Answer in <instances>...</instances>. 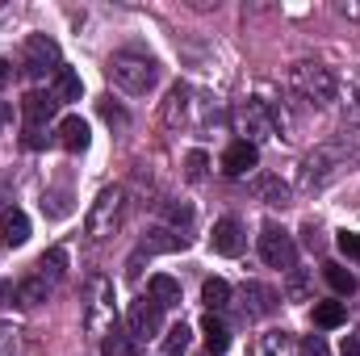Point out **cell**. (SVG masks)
I'll return each mask as SVG.
<instances>
[{"label": "cell", "mask_w": 360, "mask_h": 356, "mask_svg": "<svg viewBox=\"0 0 360 356\" xmlns=\"http://www.w3.org/2000/svg\"><path fill=\"white\" fill-rule=\"evenodd\" d=\"M13 348H17V331L0 327V356H13Z\"/></svg>", "instance_id": "obj_34"}, {"label": "cell", "mask_w": 360, "mask_h": 356, "mask_svg": "<svg viewBox=\"0 0 360 356\" xmlns=\"http://www.w3.org/2000/svg\"><path fill=\"white\" fill-rule=\"evenodd\" d=\"M210 248H214L218 256H239V252L248 248V235H243V227H239L235 218H218V222H214V235H210Z\"/></svg>", "instance_id": "obj_9"}, {"label": "cell", "mask_w": 360, "mask_h": 356, "mask_svg": "<svg viewBox=\"0 0 360 356\" xmlns=\"http://www.w3.org/2000/svg\"><path fill=\"white\" fill-rule=\"evenodd\" d=\"M126 323H130V336H134V340H151V336H160V327H164V306L151 302V298H139V302H130Z\"/></svg>", "instance_id": "obj_7"}, {"label": "cell", "mask_w": 360, "mask_h": 356, "mask_svg": "<svg viewBox=\"0 0 360 356\" xmlns=\"http://www.w3.org/2000/svg\"><path fill=\"white\" fill-rule=\"evenodd\" d=\"M8 117H13V109H8V105L0 101V130H4V122H8Z\"/></svg>", "instance_id": "obj_39"}, {"label": "cell", "mask_w": 360, "mask_h": 356, "mask_svg": "<svg viewBox=\"0 0 360 356\" xmlns=\"http://www.w3.org/2000/svg\"><path fill=\"white\" fill-rule=\"evenodd\" d=\"M105 72H109L113 89L130 92V96H143V92H151V89H155V80H160V68H155V59H147V55H130V51L113 55Z\"/></svg>", "instance_id": "obj_1"}, {"label": "cell", "mask_w": 360, "mask_h": 356, "mask_svg": "<svg viewBox=\"0 0 360 356\" xmlns=\"http://www.w3.org/2000/svg\"><path fill=\"white\" fill-rule=\"evenodd\" d=\"M8 80H13V68H8V59H0V89H4Z\"/></svg>", "instance_id": "obj_38"}, {"label": "cell", "mask_w": 360, "mask_h": 356, "mask_svg": "<svg viewBox=\"0 0 360 356\" xmlns=\"http://www.w3.org/2000/svg\"><path fill=\"white\" fill-rule=\"evenodd\" d=\"M46 293H51V281H46V276H25V281L17 285V302H21V306H42Z\"/></svg>", "instance_id": "obj_19"}, {"label": "cell", "mask_w": 360, "mask_h": 356, "mask_svg": "<svg viewBox=\"0 0 360 356\" xmlns=\"http://www.w3.org/2000/svg\"><path fill=\"white\" fill-rule=\"evenodd\" d=\"M21 143H25L30 151H38V147H46V134H42V126H25V134H21Z\"/></svg>", "instance_id": "obj_33"}, {"label": "cell", "mask_w": 360, "mask_h": 356, "mask_svg": "<svg viewBox=\"0 0 360 356\" xmlns=\"http://www.w3.org/2000/svg\"><path fill=\"white\" fill-rule=\"evenodd\" d=\"M285 348H289V336L285 331H269L264 336V356H281Z\"/></svg>", "instance_id": "obj_31"}, {"label": "cell", "mask_w": 360, "mask_h": 356, "mask_svg": "<svg viewBox=\"0 0 360 356\" xmlns=\"http://www.w3.org/2000/svg\"><path fill=\"white\" fill-rule=\"evenodd\" d=\"M323 276H327V285H331L335 293H344V298H348V293H356V276H352L344 265H327Z\"/></svg>", "instance_id": "obj_23"}, {"label": "cell", "mask_w": 360, "mask_h": 356, "mask_svg": "<svg viewBox=\"0 0 360 356\" xmlns=\"http://www.w3.org/2000/svg\"><path fill=\"white\" fill-rule=\"evenodd\" d=\"M289 80H293V89L302 92L306 101H314V105H331L335 92H340L335 76H331V68H323V63H293Z\"/></svg>", "instance_id": "obj_2"}, {"label": "cell", "mask_w": 360, "mask_h": 356, "mask_svg": "<svg viewBox=\"0 0 360 356\" xmlns=\"http://www.w3.org/2000/svg\"><path fill=\"white\" fill-rule=\"evenodd\" d=\"M184 113H188V89L176 84V89L168 92V101H164V122L176 126V122H184Z\"/></svg>", "instance_id": "obj_20"}, {"label": "cell", "mask_w": 360, "mask_h": 356, "mask_svg": "<svg viewBox=\"0 0 360 356\" xmlns=\"http://www.w3.org/2000/svg\"><path fill=\"white\" fill-rule=\"evenodd\" d=\"M89 122L80 117V113H68L63 122H59V143L68 147V151H84L89 147Z\"/></svg>", "instance_id": "obj_13"}, {"label": "cell", "mask_w": 360, "mask_h": 356, "mask_svg": "<svg viewBox=\"0 0 360 356\" xmlns=\"http://www.w3.org/2000/svg\"><path fill=\"white\" fill-rule=\"evenodd\" d=\"M260 260L269 268H289L293 272V265H297V243H293V235L285 227L264 222V231H260Z\"/></svg>", "instance_id": "obj_4"}, {"label": "cell", "mask_w": 360, "mask_h": 356, "mask_svg": "<svg viewBox=\"0 0 360 356\" xmlns=\"http://www.w3.org/2000/svg\"><path fill=\"white\" fill-rule=\"evenodd\" d=\"M239 130L248 134V143H256V139H272L276 130H281V117H276V109H272L269 101H248L243 109H239Z\"/></svg>", "instance_id": "obj_5"}, {"label": "cell", "mask_w": 360, "mask_h": 356, "mask_svg": "<svg viewBox=\"0 0 360 356\" xmlns=\"http://www.w3.org/2000/svg\"><path fill=\"white\" fill-rule=\"evenodd\" d=\"M184 248V235H172V231H151L143 239V252H176Z\"/></svg>", "instance_id": "obj_22"}, {"label": "cell", "mask_w": 360, "mask_h": 356, "mask_svg": "<svg viewBox=\"0 0 360 356\" xmlns=\"http://www.w3.org/2000/svg\"><path fill=\"white\" fill-rule=\"evenodd\" d=\"M256 189H260V197H264L269 205H289V184H285V180L264 177L260 184H256Z\"/></svg>", "instance_id": "obj_25"}, {"label": "cell", "mask_w": 360, "mask_h": 356, "mask_svg": "<svg viewBox=\"0 0 360 356\" xmlns=\"http://www.w3.org/2000/svg\"><path fill=\"white\" fill-rule=\"evenodd\" d=\"M55 109H59V101H55V92L46 89H34L21 96V113H25V126H46L51 117H55Z\"/></svg>", "instance_id": "obj_10"}, {"label": "cell", "mask_w": 360, "mask_h": 356, "mask_svg": "<svg viewBox=\"0 0 360 356\" xmlns=\"http://www.w3.org/2000/svg\"><path fill=\"white\" fill-rule=\"evenodd\" d=\"M38 268H42L38 276H46V281H59V276L68 272V252H63V248H51V252L38 260Z\"/></svg>", "instance_id": "obj_21"}, {"label": "cell", "mask_w": 360, "mask_h": 356, "mask_svg": "<svg viewBox=\"0 0 360 356\" xmlns=\"http://www.w3.org/2000/svg\"><path fill=\"white\" fill-rule=\"evenodd\" d=\"M130 352H134V344H130L122 331H113V327H109V331H105V340H101V356H130Z\"/></svg>", "instance_id": "obj_26"}, {"label": "cell", "mask_w": 360, "mask_h": 356, "mask_svg": "<svg viewBox=\"0 0 360 356\" xmlns=\"http://www.w3.org/2000/svg\"><path fill=\"white\" fill-rule=\"evenodd\" d=\"M96 109H101V117H105L109 126H117V130H126V122H130V117H126V109H122V105H113V96H105V101H96Z\"/></svg>", "instance_id": "obj_27"}, {"label": "cell", "mask_w": 360, "mask_h": 356, "mask_svg": "<svg viewBox=\"0 0 360 356\" xmlns=\"http://www.w3.org/2000/svg\"><path fill=\"white\" fill-rule=\"evenodd\" d=\"M335 243H340V252H344V256L360 260V231H340V239H335Z\"/></svg>", "instance_id": "obj_29"}, {"label": "cell", "mask_w": 360, "mask_h": 356, "mask_svg": "<svg viewBox=\"0 0 360 356\" xmlns=\"http://www.w3.org/2000/svg\"><path fill=\"white\" fill-rule=\"evenodd\" d=\"M310 319H314V327L335 331V327H344V323H348V306H344V302H314Z\"/></svg>", "instance_id": "obj_14"}, {"label": "cell", "mask_w": 360, "mask_h": 356, "mask_svg": "<svg viewBox=\"0 0 360 356\" xmlns=\"http://www.w3.org/2000/svg\"><path fill=\"white\" fill-rule=\"evenodd\" d=\"M188 344H193V331H188L184 323H176V327L164 336V356H184L188 352Z\"/></svg>", "instance_id": "obj_24"}, {"label": "cell", "mask_w": 360, "mask_h": 356, "mask_svg": "<svg viewBox=\"0 0 360 356\" xmlns=\"http://www.w3.org/2000/svg\"><path fill=\"white\" fill-rule=\"evenodd\" d=\"M302 356H331V348H327L323 336H306L302 340Z\"/></svg>", "instance_id": "obj_32"}, {"label": "cell", "mask_w": 360, "mask_h": 356, "mask_svg": "<svg viewBox=\"0 0 360 356\" xmlns=\"http://www.w3.org/2000/svg\"><path fill=\"white\" fill-rule=\"evenodd\" d=\"M243 302H248V314H252V319H264V314H272V310H276L281 293H276L272 285L248 281V285H243Z\"/></svg>", "instance_id": "obj_11"}, {"label": "cell", "mask_w": 360, "mask_h": 356, "mask_svg": "<svg viewBox=\"0 0 360 356\" xmlns=\"http://www.w3.org/2000/svg\"><path fill=\"white\" fill-rule=\"evenodd\" d=\"M256 164H260V147L248 143V139H239V143H231V147L222 151V172H226V177H248Z\"/></svg>", "instance_id": "obj_8"}, {"label": "cell", "mask_w": 360, "mask_h": 356, "mask_svg": "<svg viewBox=\"0 0 360 356\" xmlns=\"http://www.w3.org/2000/svg\"><path fill=\"white\" fill-rule=\"evenodd\" d=\"M201 336H205V348H210L214 356L231 348V327H226L218 314H205V319H201Z\"/></svg>", "instance_id": "obj_16"}, {"label": "cell", "mask_w": 360, "mask_h": 356, "mask_svg": "<svg viewBox=\"0 0 360 356\" xmlns=\"http://www.w3.org/2000/svg\"><path fill=\"white\" fill-rule=\"evenodd\" d=\"M63 63H59V46H55V38H46V34H34L30 42H25V72L34 76V80H42L46 72H59Z\"/></svg>", "instance_id": "obj_6"}, {"label": "cell", "mask_w": 360, "mask_h": 356, "mask_svg": "<svg viewBox=\"0 0 360 356\" xmlns=\"http://www.w3.org/2000/svg\"><path fill=\"white\" fill-rule=\"evenodd\" d=\"M168 218H172V222H193V210H188V205H172V210H168Z\"/></svg>", "instance_id": "obj_35"}, {"label": "cell", "mask_w": 360, "mask_h": 356, "mask_svg": "<svg viewBox=\"0 0 360 356\" xmlns=\"http://www.w3.org/2000/svg\"><path fill=\"white\" fill-rule=\"evenodd\" d=\"M306 293H310L306 272H289V298H293V302H306Z\"/></svg>", "instance_id": "obj_30"}, {"label": "cell", "mask_w": 360, "mask_h": 356, "mask_svg": "<svg viewBox=\"0 0 360 356\" xmlns=\"http://www.w3.org/2000/svg\"><path fill=\"white\" fill-rule=\"evenodd\" d=\"M30 239V218H25V210H4L0 214V243L4 248H21Z\"/></svg>", "instance_id": "obj_12"}, {"label": "cell", "mask_w": 360, "mask_h": 356, "mask_svg": "<svg viewBox=\"0 0 360 356\" xmlns=\"http://www.w3.org/2000/svg\"><path fill=\"white\" fill-rule=\"evenodd\" d=\"M340 17H348V21H360V0H344V4H340Z\"/></svg>", "instance_id": "obj_36"}, {"label": "cell", "mask_w": 360, "mask_h": 356, "mask_svg": "<svg viewBox=\"0 0 360 356\" xmlns=\"http://www.w3.org/2000/svg\"><path fill=\"white\" fill-rule=\"evenodd\" d=\"M201 302H205L210 314H218L222 306H231V285H226L222 276H210V281L201 285Z\"/></svg>", "instance_id": "obj_18"}, {"label": "cell", "mask_w": 360, "mask_h": 356, "mask_svg": "<svg viewBox=\"0 0 360 356\" xmlns=\"http://www.w3.org/2000/svg\"><path fill=\"white\" fill-rule=\"evenodd\" d=\"M55 101L59 105H68V101H80V92H84V80H80V72L76 68H59L55 72Z\"/></svg>", "instance_id": "obj_17"}, {"label": "cell", "mask_w": 360, "mask_h": 356, "mask_svg": "<svg viewBox=\"0 0 360 356\" xmlns=\"http://www.w3.org/2000/svg\"><path fill=\"white\" fill-rule=\"evenodd\" d=\"M205 168H210V155L205 151H188L184 155V177L188 180H205Z\"/></svg>", "instance_id": "obj_28"}, {"label": "cell", "mask_w": 360, "mask_h": 356, "mask_svg": "<svg viewBox=\"0 0 360 356\" xmlns=\"http://www.w3.org/2000/svg\"><path fill=\"white\" fill-rule=\"evenodd\" d=\"M340 356H360V336H348L344 348H340Z\"/></svg>", "instance_id": "obj_37"}, {"label": "cell", "mask_w": 360, "mask_h": 356, "mask_svg": "<svg viewBox=\"0 0 360 356\" xmlns=\"http://www.w3.org/2000/svg\"><path fill=\"white\" fill-rule=\"evenodd\" d=\"M147 289H151V302H160L164 310H168V306H180V281H176V276L155 272V276L147 281Z\"/></svg>", "instance_id": "obj_15"}, {"label": "cell", "mask_w": 360, "mask_h": 356, "mask_svg": "<svg viewBox=\"0 0 360 356\" xmlns=\"http://www.w3.org/2000/svg\"><path fill=\"white\" fill-rule=\"evenodd\" d=\"M122 218H126V189H105L96 201H92L89 210V235L92 239H105L113 227H122Z\"/></svg>", "instance_id": "obj_3"}]
</instances>
